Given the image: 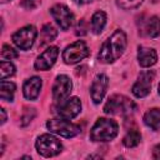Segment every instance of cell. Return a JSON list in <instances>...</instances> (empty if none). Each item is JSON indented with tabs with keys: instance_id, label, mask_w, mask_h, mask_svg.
<instances>
[{
	"instance_id": "6da1fadb",
	"label": "cell",
	"mask_w": 160,
	"mask_h": 160,
	"mask_svg": "<svg viewBox=\"0 0 160 160\" xmlns=\"http://www.w3.org/2000/svg\"><path fill=\"white\" fill-rule=\"evenodd\" d=\"M126 35L122 30H115L111 36H109L104 44L101 45L99 54H98V60L102 64H111L116 61L125 51L126 49Z\"/></svg>"
},
{
	"instance_id": "7a4b0ae2",
	"label": "cell",
	"mask_w": 160,
	"mask_h": 160,
	"mask_svg": "<svg viewBox=\"0 0 160 160\" xmlns=\"http://www.w3.org/2000/svg\"><path fill=\"white\" fill-rule=\"evenodd\" d=\"M119 132V125L112 119L99 118L90 130V139L92 141H110Z\"/></svg>"
},
{
	"instance_id": "3957f363",
	"label": "cell",
	"mask_w": 160,
	"mask_h": 160,
	"mask_svg": "<svg viewBox=\"0 0 160 160\" xmlns=\"http://www.w3.org/2000/svg\"><path fill=\"white\" fill-rule=\"evenodd\" d=\"M135 104L132 100L124 95H112L108 99L104 112L109 115H129L135 110Z\"/></svg>"
},
{
	"instance_id": "277c9868",
	"label": "cell",
	"mask_w": 160,
	"mask_h": 160,
	"mask_svg": "<svg viewBox=\"0 0 160 160\" xmlns=\"http://www.w3.org/2000/svg\"><path fill=\"white\" fill-rule=\"evenodd\" d=\"M35 148L41 156L51 158V156H55L61 152L62 144L56 136H54L51 134H42L36 139Z\"/></svg>"
},
{
	"instance_id": "5b68a950",
	"label": "cell",
	"mask_w": 160,
	"mask_h": 160,
	"mask_svg": "<svg viewBox=\"0 0 160 160\" xmlns=\"http://www.w3.org/2000/svg\"><path fill=\"white\" fill-rule=\"evenodd\" d=\"M46 128L51 132L58 134V135L64 136V138H74L81 130L79 125L72 124V122L69 121V119H64V118L48 120L46 121Z\"/></svg>"
},
{
	"instance_id": "8992f818",
	"label": "cell",
	"mask_w": 160,
	"mask_h": 160,
	"mask_svg": "<svg viewBox=\"0 0 160 160\" xmlns=\"http://www.w3.org/2000/svg\"><path fill=\"white\" fill-rule=\"evenodd\" d=\"M89 55V48L82 40H78L65 48L62 51V60L68 65L76 64Z\"/></svg>"
},
{
	"instance_id": "52a82bcc",
	"label": "cell",
	"mask_w": 160,
	"mask_h": 160,
	"mask_svg": "<svg viewBox=\"0 0 160 160\" xmlns=\"http://www.w3.org/2000/svg\"><path fill=\"white\" fill-rule=\"evenodd\" d=\"M38 36V30L35 26L32 25H26L21 29H19L18 31H15L11 36L12 42L21 50H29Z\"/></svg>"
},
{
	"instance_id": "ba28073f",
	"label": "cell",
	"mask_w": 160,
	"mask_h": 160,
	"mask_svg": "<svg viewBox=\"0 0 160 160\" xmlns=\"http://www.w3.org/2000/svg\"><path fill=\"white\" fill-rule=\"evenodd\" d=\"M72 81L68 75H58L52 85V99L56 104L65 101L71 92Z\"/></svg>"
},
{
	"instance_id": "9c48e42d",
	"label": "cell",
	"mask_w": 160,
	"mask_h": 160,
	"mask_svg": "<svg viewBox=\"0 0 160 160\" xmlns=\"http://www.w3.org/2000/svg\"><path fill=\"white\" fill-rule=\"evenodd\" d=\"M50 14L62 30H69L74 24V14L70 11V9L66 5L62 4L54 5L50 9Z\"/></svg>"
},
{
	"instance_id": "30bf717a",
	"label": "cell",
	"mask_w": 160,
	"mask_h": 160,
	"mask_svg": "<svg viewBox=\"0 0 160 160\" xmlns=\"http://www.w3.org/2000/svg\"><path fill=\"white\" fill-rule=\"evenodd\" d=\"M154 78H155V72L152 70H146V71L140 72L138 80L131 88L132 94L136 98H145L146 95H149Z\"/></svg>"
},
{
	"instance_id": "8fae6325",
	"label": "cell",
	"mask_w": 160,
	"mask_h": 160,
	"mask_svg": "<svg viewBox=\"0 0 160 160\" xmlns=\"http://www.w3.org/2000/svg\"><path fill=\"white\" fill-rule=\"evenodd\" d=\"M80 111H81V101L78 96L68 98L65 101L60 102L56 108V114L60 118L69 119V120L78 116Z\"/></svg>"
},
{
	"instance_id": "7c38bea8",
	"label": "cell",
	"mask_w": 160,
	"mask_h": 160,
	"mask_svg": "<svg viewBox=\"0 0 160 160\" xmlns=\"http://www.w3.org/2000/svg\"><path fill=\"white\" fill-rule=\"evenodd\" d=\"M109 86V78L105 74H98L90 86V95L95 104H100L106 94Z\"/></svg>"
},
{
	"instance_id": "4fadbf2b",
	"label": "cell",
	"mask_w": 160,
	"mask_h": 160,
	"mask_svg": "<svg viewBox=\"0 0 160 160\" xmlns=\"http://www.w3.org/2000/svg\"><path fill=\"white\" fill-rule=\"evenodd\" d=\"M59 55V49L56 46H49L42 54H40L35 62H34V68L39 71H45L49 70L56 61Z\"/></svg>"
},
{
	"instance_id": "5bb4252c",
	"label": "cell",
	"mask_w": 160,
	"mask_h": 160,
	"mask_svg": "<svg viewBox=\"0 0 160 160\" xmlns=\"http://www.w3.org/2000/svg\"><path fill=\"white\" fill-rule=\"evenodd\" d=\"M41 86H42V80L39 76H31L30 79H28L22 86V92H24L25 99L28 100L38 99Z\"/></svg>"
},
{
	"instance_id": "9a60e30c",
	"label": "cell",
	"mask_w": 160,
	"mask_h": 160,
	"mask_svg": "<svg viewBox=\"0 0 160 160\" xmlns=\"http://www.w3.org/2000/svg\"><path fill=\"white\" fill-rule=\"evenodd\" d=\"M138 61L142 68H150L158 61V54L151 48L139 46L138 49Z\"/></svg>"
},
{
	"instance_id": "2e32d148",
	"label": "cell",
	"mask_w": 160,
	"mask_h": 160,
	"mask_svg": "<svg viewBox=\"0 0 160 160\" xmlns=\"http://www.w3.org/2000/svg\"><path fill=\"white\" fill-rule=\"evenodd\" d=\"M141 29H142L141 31H144L145 35H148L150 38L159 36L160 35V18L159 16H151V18H149L144 22V25H142Z\"/></svg>"
},
{
	"instance_id": "e0dca14e",
	"label": "cell",
	"mask_w": 160,
	"mask_h": 160,
	"mask_svg": "<svg viewBox=\"0 0 160 160\" xmlns=\"http://www.w3.org/2000/svg\"><path fill=\"white\" fill-rule=\"evenodd\" d=\"M144 122L151 130H160V109H150L144 115Z\"/></svg>"
},
{
	"instance_id": "ac0fdd59",
	"label": "cell",
	"mask_w": 160,
	"mask_h": 160,
	"mask_svg": "<svg viewBox=\"0 0 160 160\" xmlns=\"http://www.w3.org/2000/svg\"><path fill=\"white\" fill-rule=\"evenodd\" d=\"M106 25V14L101 10H98L96 12H94L92 18H91V30L94 34H100Z\"/></svg>"
},
{
	"instance_id": "d6986e66",
	"label": "cell",
	"mask_w": 160,
	"mask_h": 160,
	"mask_svg": "<svg viewBox=\"0 0 160 160\" xmlns=\"http://www.w3.org/2000/svg\"><path fill=\"white\" fill-rule=\"evenodd\" d=\"M15 89H16V86H15L14 82L1 80V82H0V98L5 101H12Z\"/></svg>"
},
{
	"instance_id": "ffe728a7",
	"label": "cell",
	"mask_w": 160,
	"mask_h": 160,
	"mask_svg": "<svg viewBox=\"0 0 160 160\" xmlns=\"http://www.w3.org/2000/svg\"><path fill=\"white\" fill-rule=\"evenodd\" d=\"M56 36H58V31L52 25H50V24L44 25L41 29V40H42L41 45H45V44L54 41Z\"/></svg>"
},
{
	"instance_id": "44dd1931",
	"label": "cell",
	"mask_w": 160,
	"mask_h": 160,
	"mask_svg": "<svg viewBox=\"0 0 160 160\" xmlns=\"http://www.w3.org/2000/svg\"><path fill=\"white\" fill-rule=\"evenodd\" d=\"M141 141V134L138 130H130L122 139V142L126 148H135Z\"/></svg>"
},
{
	"instance_id": "7402d4cb",
	"label": "cell",
	"mask_w": 160,
	"mask_h": 160,
	"mask_svg": "<svg viewBox=\"0 0 160 160\" xmlns=\"http://www.w3.org/2000/svg\"><path fill=\"white\" fill-rule=\"evenodd\" d=\"M15 74V66L12 62L10 61H5L2 60L0 62V79L1 80H5L6 78L11 76Z\"/></svg>"
},
{
	"instance_id": "603a6c76",
	"label": "cell",
	"mask_w": 160,
	"mask_h": 160,
	"mask_svg": "<svg viewBox=\"0 0 160 160\" xmlns=\"http://www.w3.org/2000/svg\"><path fill=\"white\" fill-rule=\"evenodd\" d=\"M144 0H116V4L119 8L124 10H130V9H136L142 4Z\"/></svg>"
},
{
	"instance_id": "cb8c5ba5",
	"label": "cell",
	"mask_w": 160,
	"mask_h": 160,
	"mask_svg": "<svg viewBox=\"0 0 160 160\" xmlns=\"http://www.w3.org/2000/svg\"><path fill=\"white\" fill-rule=\"evenodd\" d=\"M1 56L4 59H6V60H12V59H16L18 58V51L14 50L9 45H4L2 46V50H1Z\"/></svg>"
},
{
	"instance_id": "d4e9b609",
	"label": "cell",
	"mask_w": 160,
	"mask_h": 160,
	"mask_svg": "<svg viewBox=\"0 0 160 160\" xmlns=\"http://www.w3.org/2000/svg\"><path fill=\"white\" fill-rule=\"evenodd\" d=\"M34 111V109H26V111L24 112V115H22V118H21V120H22V125H26V124H29L30 121H31V119L35 116V112H32Z\"/></svg>"
},
{
	"instance_id": "484cf974",
	"label": "cell",
	"mask_w": 160,
	"mask_h": 160,
	"mask_svg": "<svg viewBox=\"0 0 160 160\" xmlns=\"http://www.w3.org/2000/svg\"><path fill=\"white\" fill-rule=\"evenodd\" d=\"M39 4H40L39 0H22V2H21V5L28 10H32V9L38 8Z\"/></svg>"
},
{
	"instance_id": "4316f807",
	"label": "cell",
	"mask_w": 160,
	"mask_h": 160,
	"mask_svg": "<svg viewBox=\"0 0 160 160\" xmlns=\"http://www.w3.org/2000/svg\"><path fill=\"white\" fill-rule=\"evenodd\" d=\"M75 34H76V35H84V34H86V28H85V21H84V20H81V21L78 24Z\"/></svg>"
},
{
	"instance_id": "83f0119b",
	"label": "cell",
	"mask_w": 160,
	"mask_h": 160,
	"mask_svg": "<svg viewBox=\"0 0 160 160\" xmlns=\"http://www.w3.org/2000/svg\"><path fill=\"white\" fill-rule=\"evenodd\" d=\"M152 158L154 159H160V144L154 146V149H152Z\"/></svg>"
},
{
	"instance_id": "f1b7e54d",
	"label": "cell",
	"mask_w": 160,
	"mask_h": 160,
	"mask_svg": "<svg viewBox=\"0 0 160 160\" xmlns=\"http://www.w3.org/2000/svg\"><path fill=\"white\" fill-rule=\"evenodd\" d=\"M0 112H1V125H2L6 121V114H5V110L4 109H0Z\"/></svg>"
},
{
	"instance_id": "f546056e",
	"label": "cell",
	"mask_w": 160,
	"mask_h": 160,
	"mask_svg": "<svg viewBox=\"0 0 160 160\" xmlns=\"http://www.w3.org/2000/svg\"><path fill=\"white\" fill-rule=\"evenodd\" d=\"M76 4H79V5H84V4H89V2H91L92 0H74Z\"/></svg>"
},
{
	"instance_id": "4dcf8cb0",
	"label": "cell",
	"mask_w": 160,
	"mask_h": 160,
	"mask_svg": "<svg viewBox=\"0 0 160 160\" xmlns=\"http://www.w3.org/2000/svg\"><path fill=\"white\" fill-rule=\"evenodd\" d=\"M159 90H158V92H159V95H160V84H159V88H158Z\"/></svg>"
},
{
	"instance_id": "1f68e13d",
	"label": "cell",
	"mask_w": 160,
	"mask_h": 160,
	"mask_svg": "<svg viewBox=\"0 0 160 160\" xmlns=\"http://www.w3.org/2000/svg\"><path fill=\"white\" fill-rule=\"evenodd\" d=\"M1 2H6V1H9V0H0Z\"/></svg>"
}]
</instances>
